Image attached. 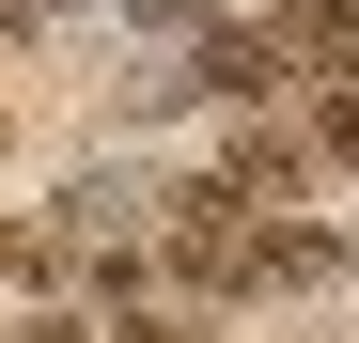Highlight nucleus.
<instances>
[{"instance_id":"nucleus-2","label":"nucleus","mask_w":359,"mask_h":343,"mask_svg":"<svg viewBox=\"0 0 359 343\" xmlns=\"http://www.w3.org/2000/svg\"><path fill=\"white\" fill-rule=\"evenodd\" d=\"M281 63L297 78H359V0H297V16H281Z\"/></svg>"},{"instance_id":"nucleus-1","label":"nucleus","mask_w":359,"mask_h":343,"mask_svg":"<svg viewBox=\"0 0 359 343\" xmlns=\"http://www.w3.org/2000/svg\"><path fill=\"white\" fill-rule=\"evenodd\" d=\"M297 63H281V31H188L172 47V78H141V94H172V109H266Z\"/></svg>"},{"instance_id":"nucleus-3","label":"nucleus","mask_w":359,"mask_h":343,"mask_svg":"<svg viewBox=\"0 0 359 343\" xmlns=\"http://www.w3.org/2000/svg\"><path fill=\"white\" fill-rule=\"evenodd\" d=\"M32 265H47V234H0V297H16V281H32Z\"/></svg>"}]
</instances>
